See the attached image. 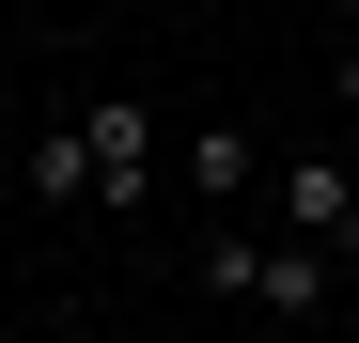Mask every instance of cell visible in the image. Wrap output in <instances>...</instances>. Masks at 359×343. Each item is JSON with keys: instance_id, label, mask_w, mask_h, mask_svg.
<instances>
[{"instance_id": "obj_5", "label": "cell", "mask_w": 359, "mask_h": 343, "mask_svg": "<svg viewBox=\"0 0 359 343\" xmlns=\"http://www.w3.org/2000/svg\"><path fill=\"white\" fill-rule=\"evenodd\" d=\"M32 203H63V218H109V203H94V141H79V109L32 141Z\"/></svg>"}, {"instance_id": "obj_7", "label": "cell", "mask_w": 359, "mask_h": 343, "mask_svg": "<svg viewBox=\"0 0 359 343\" xmlns=\"http://www.w3.org/2000/svg\"><path fill=\"white\" fill-rule=\"evenodd\" d=\"M328 94H344V109H359V47H344V63H328Z\"/></svg>"}, {"instance_id": "obj_6", "label": "cell", "mask_w": 359, "mask_h": 343, "mask_svg": "<svg viewBox=\"0 0 359 343\" xmlns=\"http://www.w3.org/2000/svg\"><path fill=\"white\" fill-rule=\"evenodd\" d=\"M250 281H266V218H203V297L250 312Z\"/></svg>"}, {"instance_id": "obj_1", "label": "cell", "mask_w": 359, "mask_h": 343, "mask_svg": "<svg viewBox=\"0 0 359 343\" xmlns=\"http://www.w3.org/2000/svg\"><path fill=\"white\" fill-rule=\"evenodd\" d=\"M79 141H94V203H109V218H126V203L156 188V156H172L156 94H79Z\"/></svg>"}, {"instance_id": "obj_3", "label": "cell", "mask_w": 359, "mask_h": 343, "mask_svg": "<svg viewBox=\"0 0 359 343\" xmlns=\"http://www.w3.org/2000/svg\"><path fill=\"white\" fill-rule=\"evenodd\" d=\"M266 218L359 265V172H344V156H281V188H266Z\"/></svg>"}, {"instance_id": "obj_2", "label": "cell", "mask_w": 359, "mask_h": 343, "mask_svg": "<svg viewBox=\"0 0 359 343\" xmlns=\"http://www.w3.org/2000/svg\"><path fill=\"white\" fill-rule=\"evenodd\" d=\"M172 172H188V203H203V218H266V188H281V172H266V141L234 125V109H203Z\"/></svg>"}, {"instance_id": "obj_4", "label": "cell", "mask_w": 359, "mask_h": 343, "mask_svg": "<svg viewBox=\"0 0 359 343\" xmlns=\"http://www.w3.org/2000/svg\"><path fill=\"white\" fill-rule=\"evenodd\" d=\"M328 281H344V250H313V234H281V218H266V281H250V312H266V328H313Z\"/></svg>"}]
</instances>
